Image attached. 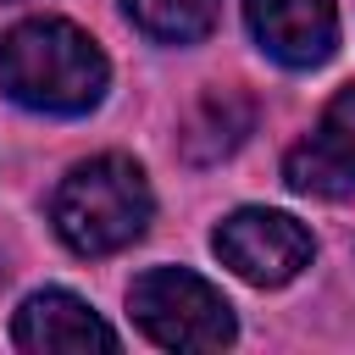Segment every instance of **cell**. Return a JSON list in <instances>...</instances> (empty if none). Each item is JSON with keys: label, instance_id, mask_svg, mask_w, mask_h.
<instances>
[{"label": "cell", "instance_id": "cell-1", "mask_svg": "<svg viewBox=\"0 0 355 355\" xmlns=\"http://www.w3.org/2000/svg\"><path fill=\"white\" fill-rule=\"evenodd\" d=\"M111 61L67 17H28L0 39V89L22 111L83 116L105 100Z\"/></svg>", "mask_w": 355, "mask_h": 355}, {"label": "cell", "instance_id": "cell-2", "mask_svg": "<svg viewBox=\"0 0 355 355\" xmlns=\"http://www.w3.org/2000/svg\"><path fill=\"white\" fill-rule=\"evenodd\" d=\"M150 211H155L150 178L128 155L78 161L50 194V222H55V233H61V244L72 255H116V250H128L133 239H144Z\"/></svg>", "mask_w": 355, "mask_h": 355}, {"label": "cell", "instance_id": "cell-3", "mask_svg": "<svg viewBox=\"0 0 355 355\" xmlns=\"http://www.w3.org/2000/svg\"><path fill=\"white\" fill-rule=\"evenodd\" d=\"M128 311L144 327V338L161 344V349H222L239 333L233 305L222 300V288H211L189 266L139 272L133 288H128Z\"/></svg>", "mask_w": 355, "mask_h": 355}, {"label": "cell", "instance_id": "cell-4", "mask_svg": "<svg viewBox=\"0 0 355 355\" xmlns=\"http://www.w3.org/2000/svg\"><path fill=\"white\" fill-rule=\"evenodd\" d=\"M211 250L227 272H239L244 283L255 288H283L294 283L311 255H316V239L305 222H294L288 211H266V205H244L233 216L216 222L211 233Z\"/></svg>", "mask_w": 355, "mask_h": 355}, {"label": "cell", "instance_id": "cell-5", "mask_svg": "<svg viewBox=\"0 0 355 355\" xmlns=\"http://www.w3.org/2000/svg\"><path fill=\"white\" fill-rule=\"evenodd\" d=\"M283 183L294 194L316 200H349L355 194V83H344L322 122L283 155Z\"/></svg>", "mask_w": 355, "mask_h": 355}, {"label": "cell", "instance_id": "cell-6", "mask_svg": "<svg viewBox=\"0 0 355 355\" xmlns=\"http://www.w3.org/2000/svg\"><path fill=\"white\" fill-rule=\"evenodd\" d=\"M244 22L255 44L277 67H322L338 50V6L333 0H244Z\"/></svg>", "mask_w": 355, "mask_h": 355}, {"label": "cell", "instance_id": "cell-7", "mask_svg": "<svg viewBox=\"0 0 355 355\" xmlns=\"http://www.w3.org/2000/svg\"><path fill=\"white\" fill-rule=\"evenodd\" d=\"M11 344L28 355H72V349H116V333L67 288H39L11 316Z\"/></svg>", "mask_w": 355, "mask_h": 355}, {"label": "cell", "instance_id": "cell-8", "mask_svg": "<svg viewBox=\"0 0 355 355\" xmlns=\"http://www.w3.org/2000/svg\"><path fill=\"white\" fill-rule=\"evenodd\" d=\"M222 0H122L128 22L155 44H194L216 28Z\"/></svg>", "mask_w": 355, "mask_h": 355}, {"label": "cell", "instance_id": "cell-9", "mask_svg": "<svg viewBox=\"0 0 355 355\" xmlns=\"http://www.w3.org/2000/svg\"><path fill=\"white\" fill-rule=\"evenodd\" d=\"M250 116H255L250 100H239V94H211V100L194 111L189 133H183V155H189V161H216V155L239 150L244 133H250Z\"/></svg>", "mask_w": 355, "mask_h": 355}]
</instances>
